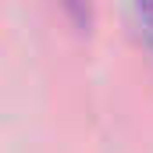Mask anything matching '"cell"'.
Returning a JSON list of instances; mask_svg holds the SVG:
<instances>
[{"instance_id": "6da1fadb", "label": "cell", "mask_w": 153, "mask_h": 153, "mask_svg": "<svg viewBox=\"0 0 153 153\" xmlns=\"http://www.w3.org/2000/svg\"><path fill=\"white\" fill-rule=\"evenodd\" d=\"M135 18H139L143 39H146V50L153 53V0H135Z\"/></svg>"}]
</instances>
